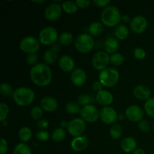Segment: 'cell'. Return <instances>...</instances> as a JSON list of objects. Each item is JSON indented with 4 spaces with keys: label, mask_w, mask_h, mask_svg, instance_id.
<instances>
[{
    "label": "cell",
    "mask_w": 154,
    "mask_h": 154,
    "mask_svg": "<svg viewBox=\"0 0 154 154\" xmlns=\"http://www.w3.org/2000/svg\"><path fill=\"white\" fill-rule=\"evenodd\" d=\"M138 128L143 132H148L150 130V124L147 120H142L138 123Z\"/></svg>",
    "instance_id": "40"
},
{
    "label": "cell",
    "mask_w": 154,
    "mask_h": 154,
    "mask_svg": "<svg viewBox=\"0 0 154 154\" xmlns=\"http://www.w3.org/2000/svg\"><path fill=\"white\" fill-rule=\"evenodd\" d=\"M122 20L124 21L125 23H129L131 22L130 17H129L128 15H124V16H122Z\"/></svg>",
    "instance_id": "51"
},
{
    "label": "cell",
    "mask_w": 154,
    "mask_h": 154,
    "mask_svg": "<svg viewBox=\"0 0 154 154\" xmlns=\"http://www.w3.org/2000/svg\"><path fill=\"white\" fill-rule=\"evenodd\" d=\"M36 138L41 141H47L50 138V135L47 131L41 130L36 134Z\"/></svg>",
    "instance_id": "42"
},
{
    "label": "cell",
    "mask_w": 154,
    "mask_h": 154,
    "mask_svg": "<svg viewBox=\"0 0 154 154\" xmlns=\"http://www.w3.org/2000/svg\"><path fill=\"white\" fill-rule=\"evenodd\" d=\"M38 61V55L36 53H32L27 55L26 57V63L29 66H33L36 65Z\"/></svg>",
    "instance_id": "41"
},
{
    "label": "cell",
    "mask_w": 154,
    "mask_h": 154,
    "mask_svg": "<svg viewBox=\"0 0 154 154\" xmlns=\"http://www.w3.org/2000/svg\"><path fill=\"white\" fill-rule=\"evenodd\" d=\"M87 128L86 122L80 117L72 119L71 121L69 122L67 127V131L72 136L79 137L83 135Z\"/></svg>",
    "instance_id": "7"
},
{
    "label": "cell",
    "mask_w": 154,
    "mask_h": 154,
    "mask_svg": "<svg viewBox=\"0 0 154 154\" xmlns=\"http://www.w3.org/2000/svg\"><path fill=\"white\" fill-rule=\"evenodd\" d=\"M99 79L103 87L111 88L118 83L120 79V73L114 68L108 67L100 72Z\"/></svg>",
    "instance_id": "4"
},
{
    "label": "cell",
    "mask_w": 154,
    "mask_h": 154,
    "mask_svg": "<svg viewBox=\"0 0 154 154\" xmlns=\"http://www.w3.org/2000/svg\"><path fill=\"white\" fill-rule=\"evenodd\" d=\"M13 154H32V150L28 144L21 142L15 146Z\"/></svg>",
    "instance_id": "29"
},
{
    "label": "cell",
    "mask_w": 154,
    "mask_h": 154,
    "mask_svg": "<svg viewBox=\"0 0 154 154\" xmlns=\"http://www.w3.org/2000/svg\"><path fill=\"white\" fill-rule=\"evenodd\" d=\"M99 118L105 124L113 125L118 120V114L112 107H103L99 111Z\"/></svg>",
    "instance_id": "11"
},
{
    "label": "cell",
    "mask_w": 154,
    "mask_h": 154,
    "mask_svg": "<svg viewBox=\"0 0 154 154\" xmlns=\"http://www.w3.org/2000/svg\"><path fill=\"white\" fill-rule=\"evenodd\" d=\"M29 76L33 84L40 87H47L52 81V72L46 63H38L32 66Z\"/></svg>",
    "instance_id": "1"
},
{
    "label": "cell",
    "mask_w": 154,
    "mask_h": 154,
    "mask_svg": "<svg viewBox=\"0 0 154 154\" xmlns=\"http://www.w3.org/2000/svg\"><path fill=\"white\" fill-rule=\"evenodd\" d=\"M123 62H124V57L121 54L116 53L110 57V63L114 66H121Z\"/></svg>",
    "instance_id": "36"
},
{
    "label": "cell",
    "mask_w": 154,
    "mask_h": 154,
    "mask_svg": "<svg viewBox=\"0 0 154 154\" xmlns=\"http://www.w3.org/2000/svg\"><path fill=\"white\" fill-rule=\"evenodd\" d=\"M101 20L102 23L106 26L114 27L118 26L122 20L121 13L118 8L114 5H109L102 11Z\"/></svg>",
    "instance_id": "2"
},
{
    "label": "cell",
    "mask_w": 154,
    "mask_h": 154,
    "mask_svg": "<svg viewBox=\"0 0 154 154\" xmlns=\"http://www.w3.org/2000/svg\"><path fill=\"white\" fill-rule=\"evenodd\" d=\"M89 141L86 136H79L74 138L71 142V147L76 152H81L88 147Z\"/></svg>",
    "instance_id": "20"
},
{
    "label": "cell",
    "mask_w": 154,
    "mask_h": 154,
    "mask_svg": "<svg viewBox=\"0 0 154 154\" xmlns=\"http://www.w3.org/2000/svg\"><path fill=\"white\" fill-rule=\"evenodd\" d=\"M58 38V32L52 26L45 27L41 30L38 35L39 42L45 46L54 45Z\"/></svg>",
    "instance_id": "6"
},
{
    "label": "cell",
    "mask_w": 154,
    "mask_h": 154,
    "mask_svg": "<svg viewBox=\"0 0 154 154\" xmlns=\"http://www.w3.org/2000/svg\"><path fill=\"white\" fill-rule=\"evenodd\" d=\"M12 97L17 105L21 107H26L34 102L35 94L32 89L22 87L14 90Z\"/></svg>",
    "instance_id": "3"
},
{
    "label": "cell",
    "mask_w": 154,
    "mask_h": 154,
    "mask_svg": "<svg viewBox=\"0 0 154 154\" xmlns=\"http://www.w3.org/2000/svg\"><path fill=\"white\" fill-rule=\"evenodd\" d=\"M122 150L126 153H133L137 149V141L133 137H126L123 138L120 144Z\"/></svg>",
    "instance_id": "21"
},
{
    "label": "cell",
    "mask_w": 154,
    "mask_h": 154,
    "mask_svg": "<svg viewBox=\"0 0 154 154\" xmlns=\"http://www.w3.org/2000/svg\"><path fill=\"white\" fill-rule=\"evenodd\" d=\"M111 2L109 0H95L93 1V4L99 8H107L109 6Z\"/></svg>",
    "instance_id": "44"
},
{
    "label": "cell",
    "mask_w": 154,
    "mask_h": 154,
    "mask_svg": "<svg viewBox=\"0 0 154 154\" xmlns=\"http://www.w3.org/2000/svg\"><path fill=\"white\" fill-rule=\"evenodd\" d=\"M81 107L78 103L74 102H70L69 103L66 104V112L69 114H72V115H75V114H78L81 112Z\"/></svg>",
    "instance_id": "32"
},
{
    "label": "cell",
    "mask_w": 154,
    "mask_h": 154,
    "mask_svg": "<svg viewBox=\"0 0 154 154\" xmlns=\"http://www.w3.org/2000/svg\"><path fill=\"white\" fill-rule=\"evenodd\" d=\"M81 117L83 120L87 123H95L99 118V111L97 108L93 105H88L81 108Z\"/></svg>",
    "instance_id": "10"
},
{
    "label": "cell",
    "mask_w": 154,
    "mask_h": 154,
    "mask_svg": "<svg viewBox=\"0 0 154 154\" xmlns=\"http://www.w3.org/2000/svg\"><path fill=\"white\" fill-rule=\"evenodd\" d=\"M153 132H154V122H153Z\"/></svg>",
    "instance_id": "55"
},
{
    "label": "cell",
    "mask_w": 154,
    "mask_h": 154,
    "mask_svg": "<svg viewBox=\"0 0 154 154\" xmlns=\"http://www.w3.org/2000/svg\"><path fill=\"white\" fill-rule=\"evenodd\" d=\"M133 54L135 58L138 60H144L146 57V55H147V54H146V51H144L143 48H138H138H135V49H134Z\"/></svg>",
    "instance_id": "38"
},
{
    "label": "cell",
    "mask_w": 154,
    "mask_h": 154,
    "mask_svg": "<svg viewBox=\"0 0 154 154\" xmlns=\"http://www.w3.org/2000/svg\"><path fill=\"white\" fill-rule=\"evenodd\" d=\"M70 78L73 85H75V87H81L87 81V76L84 69L78 68L72 72Z\"/></svg>",
    "instance_id": "15"
},
{
    "label": "cell",
    "mask_w": 154,
    "mask_h": 154,
    "mask_svg": "<svg viewBox=\"0 0 154 154\" xmlns=\"http://www.w3.org/2000/svg\"><path fill=\"white\" fill-rule=\"evenodd\" d=\"M51 49H52L54 52H56L58 54V53L61 51V47H60V44L55 43L54 45H52V48H51Z\"/></svg>",
    "instance_id": "48"
},
{
    "label": "cell",
    "mask_w": 154,
    "mask_h": 154,
    "mask_svg": "<svg viewBox=\"0 0 154 154\" xmlns=\"http://www.w3.org/2000/svg\"><path fill=\"white\" fill-rule=\"evenodd\" d=\"M29 114L32 120L38 121L42 119L43 115V109L40 106H35L31 109Z\"/></svg>",
    "instance_id": "35"
},
{
    "label": "cell",
    "mask_w": 154,
    "mask_h": 154,
    "mask_svg": "<svg viewBox=\"0 0 154 154\" xmlns=\"http://www.w3.org/2000/svg\"><path fill=\"white\" fill-rule=\"evenodd\" d=\"M49 126V123L47 120L45 119H41L38 121L37 122V126L38 129H40L41 130H44V129H47Z\"/></svg>",
    "instance_id": "46"
},
{
    "label": "cell",
    "mask_w": 154,
    "mask_h": 154,
    "mask_svg": "<svg viewBox=\"0 0 154 154\" xmlns=\"http://www.w3.org/2000/svg\"><path fill=\"white\" fill-rule=\"evenodd\" d=\"M148 22L145 17L138 15L131 20L130 29L135 34H141L147 29Z\"/></svg>",
    "instance_id": "12"
},
{
    "label": "cell",
    "mask_w": 154,
    "mask_h": 154,
    "mask_svg": "<svg viewBox=\"0 0 154 154\" xmlns=\"http://www.w3.org/2000/svg\"><path fill=\"white\" fill-rule=\"evenodd\" d=\"M95 45L93 36L87 33H83L76 38L75 46L77 51L81 54H87L93 49Z\"/></svg>",
    "instance_id": "5"
},
{
    "label": "cell",
    "mask_w": 154,
    "mask_h": 154,
    "mask_svg": "<svg viewBox=\"0 0 154 154\" xmlns=\"http://www.w3.org/2000/svg\"><path fill=\"white\" fill-rule=\"evenodd\" d=\"M58 41L60 45L68 46V45H71L73 41V35L69 32H64L59 36Z\"/></svg>",
    "instance_id": "31"
},
{
    "label": "cell",
    "mask_w": 154,
    "mask_h": 154,
    "mask_svg": "<svg viewBox=\"0 0 154 154\" xmlns=\"http://www.w3.org/2000/svg\"><path fill=\"white\" fill-rule=\"evenodd\" d=\"M9 114L8 105L5 102L0 103V120L1 122L5 121L7 119Z\"/></svg>",
    "instance_id": "37"
},
{
    "label": "cell",
    "mask_w": 154,
    "mask_h": 154,
    "mask_svg": "<svg viewBox=\"0 0 154 154\" xmlns=\"http://www.w3.org/2000/svg\"><path fill=\"white\" fill-rule=\"evenodd\" d=\"M144 111L151 118L154 119V98H150L144 103Z\"/></svg>",
    "instance_id": "33"
},
{
    "label": "cell",
    "mask_w": 154,
    "mask_h": 154,
    "mask_svg": "<svg viewBox=\"0 0 154 154\" xmlns=\"http://www.w3.org/2000/svg\"><path fill=\"white\" fill-rule=\"evenodd\" d=\"M66 136V131L63 128H57L54 129L51 135V138L55 142H61Z\"/></svg>",
    "instance_id": "28"
},
{
    "label": "cell",
    "mask_w": 154,
    "mask_h": 154,
    "mask_svg": "<svg viewBox=\"0 0 154 154\" xmlns=\"http://www.w3.org/2000/svg\"><path fill=\"white\" fill-rule=\"evenodd\" d=\"M133 96L138 100L144 101L150 99L151 91L150 88L145 85H138L133 89Z\"/></svg>",
    "instance_id": "18"
},
{
    "label": "cell",
    "mask_w": 154,
    "mask_h": 154,
    "mask_svg": "<svg viewBox=\"0 0 154 154\" xmlns=\"http://www.w3.org/2000/svg\"><path fill=\"white\" fill-rule=\"evenodd\" d=\"M96 99L98 104L102 105L103 107H107L110 106V105L112 104L114 101V96L110 92L102 90L96 93Z\"/></svg>",
    "instance_id": "19"
},
{
    "label": "cell",
    "mask_w": 154,
    "mask_h": 154,
    "mask_svg": "<svg viewBox=\"0 0 154 154\" xmlns=\"http://www.w3.org/2000/svg\"><path fill=\"white\" fill-rule=\"evenodd\" d=\"M102 84H101L100 81H94V82L93 83V84H92V88H93V90H94V91L96 92H99L101 91V90H102Z\"/></svg>",
    "instance_id": "47"
},
{
    "label": "cell",
    "mask_w": 154,
    "mask_h": 154,
    "mask_svg": "<svg viewBox=\"0 0 154 154\" xmlns=\"http://www.w3.org/2000/svg\"><path fill=\"white\" fill-rule=\"evenodd\" d=\"M89 32L92 36H99L104 31L103 24L100 22H93L89 26Z\"/></svg>",
    "instance_id": "24"
},
{
    "label": "cell",
    "mask_w": 154,
    "mask_h": 154,
    "mask_svg": "<svg viewBox=\"0 0 154 154\" xmlns=\"http://www.w3.org/2000/svg\"><path fill=\"white\" fill-rule=\"evenodd\" d=\"M119 47H120V44H119L117 39L112 37L108 38L104 43V48H105V52L108 54H111V55L117 53L119 49Z\"/></svg>",
    "instance_id": "22"
},
{
    "label": "cell",
    "mask_w": 154,
    "mask_h": 154,
    "mask_svg": "<svg viewBox=\"0 0 154 154\" xmlns=\"http://www.w3.org/2000/svg\"><path fill=\"white\" fill-rule=\"evenodd\" d=\"M18 137L23 143L28 142L32 138V130L27 126H23L18 132Z\"/></svg>",
    "instance_id": "25"
},
{
    "label": "cell",
    "mask_w": 154,
    "mask_h": 154,
    "mask_svg": "<svg viewBox=\"0 0 154 154\" xmlns=\"http://www.w3.org/2000/svg\"><path fill=\"white\" fill-rule=\"evenodd\" d=\"M153 94H154V90H153Z\"/></svg>",
    "instance_id": "56"
},
{
    "label": "cell",
    "mask_w": 154,
    "mask_h": 154,
    "mask_svg": "<svg viewBox=\"0 0 154 154\" xmlns=\"http://www.w3.org/2000/svg\"><path fill=\"white\" fill-rule=\"evenodd\" d=\"M8 149V142L4 138L2 137L0 139V154H6Z\"/></svg>",
    "instance_id": "43"
},
{
    "label": "cell",
    "mask_w": 154,
    "mask_h": 154,
    "mask_svg": "<svg viewBox=\"0 0 154 154\" xmlns=\"http://www.w3.org/2000/svg\"><path fill=\"white\" fill-rule=\"evenodd\" d=\"M59 67L64 72H72L75 70V63L69 55H63L58 60Z\"/></svg>",
    "instance_id": "16"
},
{
    "label": "cell",
    "mask_w": 154,
    "mask_h": 154,
    "mask_svg": "<svg viewBox=\"0 0 154 154\" xmlns=\"http://www.w3.org/2000/svg\"><path fill=\"white\" fill-rule=\"evenodd\" d=\"M129 30L128 27L124 24H119L115 29L114 31V35L116 38L120 41H123L126 39L129 36Z\"/></svg>",
    "instance_id": "23"
},
{
    "label": "cell",
    "mask_w": 154,
    "mask_h": 154,
    "mask_svg": "<svg viewBox=\"0 0 154 154\" xmlns=\"http://www.w3.org/2000/svg\"><path fill=\"white\" fill-rule=\"evenodd\" d=\"M68 124H69V122H66V120H63V121L60 122V128H63V129L66 128V129H67Z\"/></svg>",
    "instance_id": "49"
},
{
    "label": "cell",
    "mask_w": 154,
    "mask_h": 154,
    "mask_svg": "<svg viewBox=\"0 0 154 154\" xmlns=\"http://www.w3.org/2000/svg\"><path fill=\"white\" fill-rule=\"evenodd\" d=\"M32 2L36 3V4H38V3H43V2H45V1H32Z\"/></svg>",
    "instance_id": "53"
},
{
    "label": "cell",
    "mask_w": 154,
    "mask_h": 154,
    "mask_svg": "<svg viewBox=\"0 0 154 154\" xmlns=\"http://www.w3.org/2000/svg\"><path fill=\"white\" fill-rule=\"evenodd\" d=\"M63 10L69 14H73L78 11V7L76 2L72 1H66L62 3Z\"/></svg>",
    "instance_id": "27"
},
{
    "label": "cell",
    "mask_w": 154,
    "mask_h": 154,
    "mask_svg": "<svg viewBox=\"0 0 154 154\" xmlns=\"http://www.w3.org/2000/svg\"><path fill=\"white\" fill-rule=\"evenodd\" d=\"M2 124H3V126H7L8 123L6 122V120H5V121L2 122Z\"/></svg>",
    "instance_id": "54"
},
{
    "label": "cell",
    "mask_w": 154,
    "mask_h": 154,
    "mask_svg": "<svg viewBox=\"0 0 154 154\" xmlns=\"http://www.w3.org/2000/svg\"><path fill=\"white\" fill-rule=\"evenodd\" d=\"M40 107L47 112H54L57 110L59 105L57 99L51 96H46L41 100Z\"/></svg>",
    "instance_id": "17"
},
{
    "label": "cell",
    "mask_w": 154,
    "mask_h": 154,
    "mask_svg": "<svg viewBox=\"0 0 154 154\" xmlns=\"http://www.w3.org/2000/svg\"><path fill=\"white\" fill-rule=\"evenodd\" d=\"M110 135L114 139H119L123 134V129L122 126L118 123H114L111 126L109 129Z\"/></svg>",
    "instance_id": "30"
},
{
    "label": "cell",
    "mask_w": 154,
    "mask_h": 154,
    "mask_svg": "<svg viewBox=\"0 0 154 154\" xmlns=\"http://www.w3.org/2000/svg\"><path fill=\"white\" fill-rule=\"evenodd\" d=\"M58 58V54L54 52L52 49H48L44 54V61L47 65H51L55 63Z\"/></svg>",
    "instance_id": "26"
},
{
    "label": "cell",
    "mask_w": 154,
    "mask_h": 154,
    "mask_svg": "<svg viewBox=\"0 0 154 154\" xmlns=\"http://www.w3.org/2000/svg\"><path fill=\"white\" fill-rule=\"evenodd\" d=\"M75 2H76L77 5H78V8L85 9V8H87L90 6L91 2L87 1V0H77Z\"/></svg>",
    "instance_id": "45"
},
{
    "label": "cell",
    "mask_w": 154,
    "mask_h": 154,
    "mask_svg": "<svg viewBox=\"0 0 154 154\" xmlns=\"http://www.w3.org/2000/svg\"><path fill=\"white\" fill-rule=\"evenodd\" d=\"M39 41L33 36H26L20 42V48L27 54L36 53L40 48Z\"/></svg>",
    "instance_id": "8"
},
{
    "label": "cell",
    "mask_w": 154,
    "mask_h": 154,
    "mask_svg": "<svg viewBox=\"0 0 154 154\" xmlns=\"http://www.w3.org/2000/svg\"><path fill=\"white\" fill-rule=\"evenodd\" d=\"M90 96L87 94H81L78 96V103L80 105H83V106H87V105H90Z\"/></svg>",
    "instance_id": "39"
},
{
    "label": "cell",
    "mask_w": 154,
    "mask_h": 154,
    "mask_svg": "<svg viewBox=\"0 0 154 154\" xmlns=\"http://www.w3.org/2000/svg\"><path fill=\"white\" fill-rule=\"evenodd\" d=\"M125 114L128 120L133 123H139L144 120V111L138 105H130L126 108Z\"/></svg>",
    "instance_id": "14"
},
{
    "label": "cell",
    "mask_w": 154,
    "mask_h": 154,
    "mask_svg": "<svg viewBox=\"0 0 154 154\" xmlns=\"http://www.w3.org/2000/svg\"><path fill=\"white\" fill-rule=\"evenodd\" d=\"M126 114H120L118 115V120H120V121H123V120H125L126 118Z\"/></svg>",
    "instance_id": "52"
},
{
    "label": "cell",
    "mask_w": 154,
    "mask_h": 154,
    "mask_svg": "<svg viewBox=\"0 0 154 154\" xmlns=\"http://www.w3.org/2000/svg\"><path fill=\"white\" fill-rule=\"evenodd\" d=\"M110 63V56L105 51H98L92 58V66L96 70L103 71L107 69Z\"/></svg>",
    "instance_id": "9"
},
{
    "label": "cell",
    "mask_w": 154,
    "mask_h": 154,
    "mask_svg": "<svg viewBox=\"0 0 154 154\" xmlns=\"http://www.w3.org/2000/svg\"><path fill=\"white\" fill-rule=\"evenodd\" d=\"M62 11H63L62 5L57 2H53L45 9V17L46 18L47 20L54 22L60 17L62 15Z\"/></svg>",
    "instance_id": "13"
},
{
    "label": "cell",
    "mask_w": 154,
    "mask_h": 154,
    "mask_svg": "<svg viewBox=\"0 0 154 154\" xmlns=\"http://www.w3.org/2000/svg\"><path fill=\"white\" fill-rule=\"evenodd\" d=\"M132 154H146L145 151L141 148H137L135 151L132 153Z\"/></svg>",
    "instance_id": "50"
},
{
    "label": "cell",
    "mask_w": 154,
    "mask_h": 154,
    "mask_svg": "<svg viewBox=\"0 0 154 154\" xmlns=\"http://www.w3.org/2000/svg\"><path fill=\"white\" fill-rule=\"evenodd\" d=\"M14 92L11 86L8 83H2L0 86V93L3 96H13Z\"/></svg>",
    "instance_id": "34"
}]
</instances>
